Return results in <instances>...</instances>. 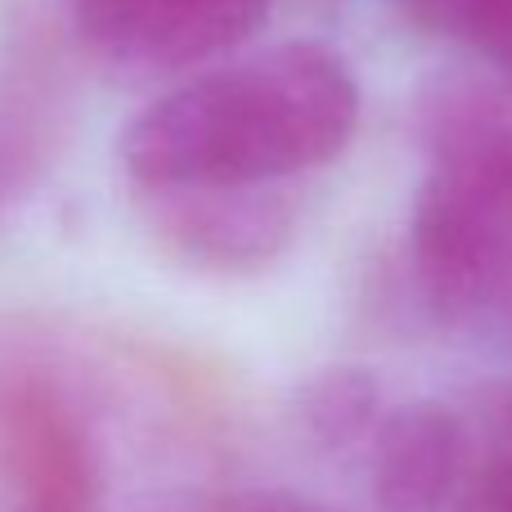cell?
<instances>
[{"label":"cell","mask_w":512,"mask_h":512,"mask_svg":"<svg viewBox=\"0 0 512 512\" xmlns=\"http://www.w3.org/2000/svg\"><path fill=\"white\" fill-rule=\"evenodd\" d=\"M360 126V81L319 41H283L176 86L122 135L144 194L270 189L319 171Z\"/></svg>","instance_id":"obj_1"},{"label":"cell","mask_w":512,"mask_h":512,"mask_svg":"<svg viewBox=\"0 0 512 512\" xmlns=\"http://www.w3.org/2000/svg\"><path fill=\"white\" fill-rule=\"evenodd\" d=\"M414 279L432 310H486L512 279V122L459 108L441 122L409 221Z\"/></svg>","instance_id":"obj_2"},{"label":"cell","mask_w":512,"mask_h":512,"mask_svg":"<svg viewBox=\"0 0 512 512\" xmlns=\"http://www.w3.org/2000/svg\"><path fill=\"white\" fill-rule=\"evenodd\" d=\"M5 512H104V459L81 405L41 369L0 373Z\"/></svg>","instance_id":"obj_3"},{"label":"cell","mask_w":512,"mask_h":512,"mask_svg":"<svg viewBox=\"0 0 512 512\" xmlns=\"http://www.w3.org/2000/svg\"><path fill=\"white\" fill-rule=\"evenodd\" d=\"M81 41L108 63L176 72L243 45L270 0H68Z\"/></svg>","instance_id":"obj_4"},{"label":"cell","mask_w":512,"mask_h":512,"mask_svg":"<svg viewBox=\"0 0 512 512\" xmlns=\"http://www.w3.org/2000/svg\"><path fill=\"white\" fill-rule=\"evenodd\" d=\"M158 243L207 274H252L297 234V203L270 189H171L144 194Z\"/></svg>","instance_id":"obj_5"},{"label":"cell","mask_w":512,"mask_h":512,"mask_svg":"<svg viewBox=\"0 0 512 512\" xmlns=\"http://www.w3.org/2000/svg\"><path fill=\"white\" fill-rule=\"evenodd\" d=\"M378 512H463L472 423L450 405H405L369 441Z\"/></svg>","instance_id":"obj_6"},{"label":"cell","mask_w":512,"mask_h":512,"mask_svg":"<svg viewBox=\"0 0 512 512\" xmlns=\"http://www.w3.org/2000/svg\"><path fill=\"white\" fill-rule=\"evenodd\" d=\"M297 418L319 450H351L373 441L378 418V382L364 369H324L297 396Z\"/></svg>","instance_id":"obj_7"},{"label":"cell","mask_w":512,"mask_h":512,"mask_svg":"<svg viewBox=\"0 0 512 512\" xmlns=\"http://www.w3.org/2000/svg\"><path fill=\"white\" fill-rule=\"evenodd\" d=\"M472 468L463 512H512V396H490L468 414Z\"/></svg>","instance_id":"obj_8"},{"label":"cell","mask_w":512,"mask_h":512,"mask_svg":"<svg viewBox=\"0 0 512 512\" xmlns=\"http://www.w3.org/2000/svg\"><path fill=\"white\" fill-rule=\"evenodd\" d=\"M445 14L512 81V0H445Z\"/></svg>","instance_id":"obj_9"},{"label":"cell","mask_w":512,"mask_h":512,"mask_svg":"<svg viewBox=\"0 0 512 512\" xmlns=\"http://www.w3.org/2000/svg\"><path fill=\"white\" fill-rule=\"evenodd\" d=\"M180 512H324L306 499L288 495V490H212V495H198L194 504H185Z\"/></svg>","instance_id":"obj_10"},{"label":"cell","mask_w":512,"mask_h":512,"mask_svg":"<svg viewBox=\"0 0 512 512\" xmlns=\"http://www.w3.org/2000/svg\"><path fill=\"white\" fill-rule=\"evenodd\" d=\"M418 5H432V9H445V0H418Z\"/></svg>","instance_id":"obj_11"}]
</instances>
